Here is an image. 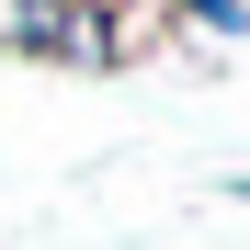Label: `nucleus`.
Listing matches in <instances>:
<instances>
[{"instance_id": "1", "label": "nucleus", "mask_w": 250, "mask_h": 250, "mask_svg": "<svg viewBox=\"0 0 250 250\" xmlns=\"http://www.w3.org/2000/svg\"><path fill=\"white\" fill-rule=\"evenodd\" d=\"M0 46L12 57H46V68H114L103 12H80V0H0Z\"/></svg>"}, {"instance_id": "2", "label": "nucleus", "mask_w": 250, "mask_h": 250, "mask_svg": "<svg viewBox=\"0 0 250 250\" xmlns=\"http://www.w3.org/2000/svg\"><path fill=\"white\" fill-rule=\"evenodd\" d=\"M159 23H171V46H239L250 0H159Z\"/></svg>"}, {"instance_id": "3", "label": "nucleus", "mask_w": 250, "mask_h": 250, "mask_svg": "<svg viewBox=\"0 0 250 250\" xmlns=\"http://www.w3.org/2000/svg\"><path fill=\"white\" fill-rule=\"evenodd\" d=\"M80 12H103V23H114V12H159V0H80Z\"/></svg>"}, {"instance_id": "4", "label": "nucleus", "mask_w": 250, "mask_h": 250, "mask_svg": "<svg viewBox=\"0 0 250 250\" xmlns=\"http://www.w3.org/2000/svg\"><path fill=\"white\" fill-rule=\"evenodd\" d=\"M216 193H228V205H250V171H228V182H216Z\"/></svg>"}]
</instances>
